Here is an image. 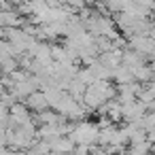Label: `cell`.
I'll return each instance as SVG.
<instances>
[{"instance_id": "obj_10", "label": "cell", "mask_w": 155, "mask_h": 155, "mask_svg": "<svg viewBox=\"0 0 155 155\" xmlns=\"http://www.w3.org/2000/svg\"><path fill=\"white\" fill-rule=\"evenodd\" d=\"M2 91H5V83H2V81H0V94H2Z\"/></svg>"}, {"instance_id": "obj_3", "label": "cell", "mask_w": 155, "mask_h": 155, "mask_svg": "<svg viewBox=\"0 0 155 155\" xmlns=\"http://www.w3.org/2000/svg\"><path fill=\"white\" fill-rule=\"evenodd\" d=\"M147 113V106L142 102H130V104H121V115L127 123H138Z\"/></svg>"}, {"instance_id": "obj_8", "label": "cell", "mask_w": 155, "mask_h": 155, "mask_svg": "<svg viewBox=\"0 0 155 155\" xmlns=\"http://www.w3.org/2000/svg\"><path fill=\"white\" fill-rule=\"evenodd\" d=\"M70 155H89V147H85V144H77V147L72 149Z\"/></svg>"}, {"instance_id": "obj_5", "label": "cell", "mask_w": 155, "mask_h": 155, "mask_svg": "<svg viewBox=\"0 0 155 155\" xmlns=\"http://www.w3.org/2000/svg\"><path fill=\"white\" fill-rule=\"evenodd\" d=\"M49 147H51V151L53 153H72V149L77 147L68 136H58V138H53V140H49Z\"/></svg>"}, {"instance_id": "obj_9", "label": "cell", "mask_w": 155, "mask_h": 155, "mask_svg": "<svg viewBox=\"0 0 155 155\" xmlns=\"http://www.w3.org/2000/svg\"><path fill=\"white\" fill-rule=\"evenodd\" d=\"M147 110H155V100H153V102H151V104L147 106Z\"/></svg>"}, {"instance_id": "obj_1", "label": "cell", "mask_w": 155, "mask_h": 155, "mask_svg": "<svg viewBox=\"0 0 155 155\" xmlns=\"http://www.w3.org/2000/svg\"><path fill=\"white\" fill-rule=\"evenodd\" d=\"M98 123H91V121H79L72 125L68 138L74 142V144H85V147H94L96 140H98Z\"/></svg>"}, {"instance_id": "obj_7", "label": "cell", "mask_w": 155, "mask_h": 155, "mask_svg": "<svg viewBox=\"0 0 155 155\" xmlns=\"http://www.w3.org/2000/svg\"><path fill=\"white\" fill-rule=\"evenodd\" d=\"M151 153V142L142 140V142H132L130 149L123 151V155H149Z\"/></svg>"}, {"instance_id": "obj_2", "label": "cell", "mask_w": 155, "mask_h": 155, "mask_svg": "<svg viewBox=\"0 0 155 155\" xmlns=\"http://www.w3.org/2000/svg\"><path fill=\"white\" fill-rule=\"evenodd\" d=\"M127 45L132 47V51H136V53H140V55H144V58L155 55V41H153V38H149L147 34L132 36Z\"/></svg>"}, {"instance_id": "obj_4", "label": "cell", "mask_w": 155, "mask_h": 155, "mask_svg": "<svg viewBox=\"0 0 155 155\" xmlns=\"http://www.w3.org/2000/svg\"><path fill=\"white\" fill-rule=\"evenodd\" d=\"M26 106H28V110H34V113H41V110L49 108L47 106V98H45L43 91H32L26 98Z\"/></svg>"}, {"instance_id": "obj_6", "label": "cell", "mask_w": 155, "mask_h": 155, "mask_svg": "<svg viewBox=\"0 0 155 155\" xmlns=\"http://www.w3.org/2000/svg\"><path fill=\"white\" fill-rule=\"evenodd\" d=\"M113 79L119 83V85H125V83H132L134 81V74H132V70L127 68V66H117L115 70H113Z\"/></svg>"}]
</instances>
